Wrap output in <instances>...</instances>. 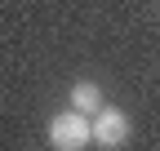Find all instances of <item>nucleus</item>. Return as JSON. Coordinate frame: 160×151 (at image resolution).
<instances>
[{"label":"nucleus","mask_w":160,"mask_h":151,"mask_svg":"<svg viewBox=\"0 0 160 151\" xmlns=\"http://www.w3.org/2000/svg\"><path fill=\"white\" fill-rule=\"evenodd\" d=\"M93 138H89V116L80 111H62V116L49 120V147L53 151H85Z\"/></svg>","instance_id":"obj_1"},{"label":"nucleus","mask_w":160,"mask_h":151,"mask_svg":"<svg viewBox=\"0 0 160 151\" xmlns=\"http://www.w3.org/2000/svg\"><path fill=\"white\" fill-rule=\"evenodd\" d=\"M89 138H93L98 147H125V138H129V116L116 111V107H102L98 116H89Z\"/></svg>","instance_id":"obj_2"},{"label":"nucleus","mask_w":160,"mask_h":151,"mask_svg":"<svg viewBox=\"0 0 160 151\" xmlns=\"http://www.w3.org/2000/svg\"><path fill=\"white\" fill-rule=\"evenodd\" d=\"M71 111H80V116H98V111H102V89H98L93 80L71 85Z\"/></svg>","instance_id":"obj_3"}]
</instances>
